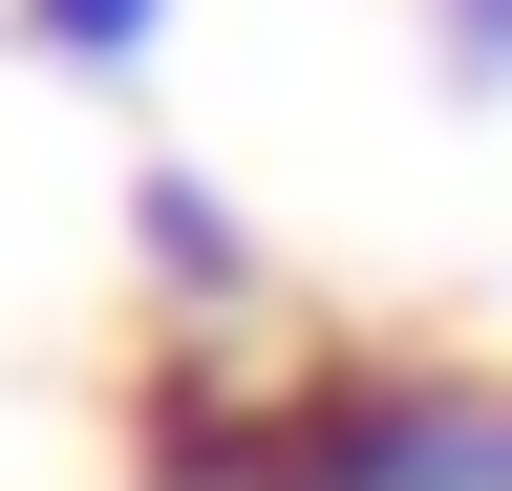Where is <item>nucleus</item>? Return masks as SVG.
Here are the masks:
<instances>
[{
    "mask_svg": "<svg viewBox=\"0 0 512 491\" xmlns=\"http://www.w3.org/2000/svg\"><path fill=\"white\" fill-rule=\"evenodd\" d=\"M150 491H512V363L427 342H150L128 385Z\"/></svg>",
    "mask_w": 512,
    "mask_h": 491,
    "instance_id": "obj_1",
    "label": "nucleus"
},
{
    "mask_svg": "<svg viewBox=\"0 0 512 491\" xmlns=\"http://www.w3.org/2000/svg\"><path fill=\"white\" fill-rule=\"evenodd\" d=\"M128 299H150V321L171 342H256V321H278V257H256V214L214 193V171H128Z\"/></svg>",
    "mask_w": 512,
    "mask_h": 491,
    "instance_id": "obj_2",
    "label": "nucleus"
},
{
    "mask_svg": "<svg viewBox=\"0 0 512 491\" xmlns=\"http://www.w3.org/2000/svg\"><path fill=\"white\" fill-rule=\"evenodd\" d=\"M22 43L64 86H150V43H171V0H22Z\"/></svg>",
    "mask_w": 512,
    "mask_h": 491,
    "instance_id": "obj_3",
    "label": "nucleus"
},
{
    "mask_svg": "<svg viewBox=\"0 0 512 491\" xmlns=\"http://www.w3.org/2000/svg\"><path fill=\"white\" fill-rule=\"evenodd\" d=\"M427 65L470 86V107H512V0H427Z\"/></svg>",
    "mask_w": 512,
    "mask_h": 491,
    "instance_id": "obj_4",
    "label": "nucleus"
}]
</instances>
